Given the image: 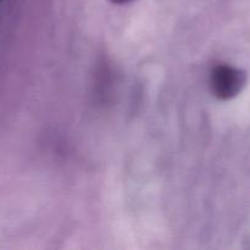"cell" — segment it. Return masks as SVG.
I'll return each instance as SVG.
<instances>
[{
	"instance_id": "cell-1",
	"label": "cell",
	"mask_w": 250,
	"mask_h": 250,
	"mask_svg": "<svg viewBox=\"0 0 250 250\" xmlns=\"http://www.w3.org/2000/svg\"><path fill=\"white\" fill-rule=\"evenodd\" d=\"M246 84L243 71L233 66L220 63L210 72V88L212 94L221 100H229L239 94Z\"/></svg>"
},
{
	"instance_id": "cell-2",
	"label": "cell",
	"mask_w": 250,
	"mask_h": 250,
	"mask_svg": "<svg viewBox=\"0 0 250 250\" xmlns=\"http://www.w3.org/2000/svg\"><path fill=\"white\" fill-rule=\"evenodd\" d=\"M112 4H116V5H125V4H128V2L134 1V0H110Z\"/></svg>"
}]
</instances>
